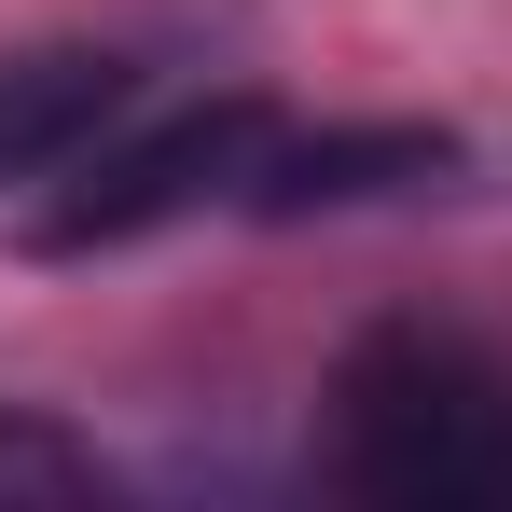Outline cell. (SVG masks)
<instances>
[{
	"label": "cell",
	"instance_id": "obj_1",
	"mask_svg": "<svg viewBox=\"0 0 512 512\" xmlns=\"http://www.w3.org/2000/svg\"><path fill=\"white\" fill-rule=\"evenodd\" d=\"M333 485L388 512H512V374L443 319H374L333 360Z\"/></svg>",
	"mask_w": 512,
	"mask_h": 512
},
{
	"label": "cell",
	"instance_id": "obj_5",
	"mask_svg": "<svg viewBox=\"0 0 512 512\" xmlns=\"http://www.w3.org/2000/svg\"><path fill=\"white\" fill-rule=\"evenodd\" d=\"M14 499H111V457H97L84 429L0 402V512H14Z\"/></svg>",
	"mask_w": 512,
	"mask_h": 512
},
{
	"label": "cell",
	"instance_id": "obj_3",
	"mask_svg": "<svg viewBox=\"0 0 512 512\" xmlns=\"http://www.w3.org/2000/svg\"><path fill=\"white\" fill-rule=\"evenodd\" d=\"M125 111H139V70L111 42H28V56H0V194L84 167Z\"/></svg>",
	"mask_w": 512,
	"mask_h": 512
},
{
	"label": "cell",
	"instance_id": "obj_4",
	"mask_svg": "<svg viewBox=\"0 0 512 512\" xmlns=\"http://www.w3.org/2000/svg\"><path fill=\"white\" fill-rule=\"evenodd\" d=\"M457 139L443 125H333V139H263L250 208L263 222H305V208H360V194H402V180H443Z\"/></svg>",
	"mask_w": 512,
	"mask_h": 512
},
{
	"label": "cell",
	"instance_id": "obj_2",
	"mask_svg": "<svg viewBox=\"0 0 512 512\" xmlns=\"http://www.w3.org/2000/svg\"><path fill=\"white\" fill-rule=\"evenodd\" d=\"M263 139H277V111L263 97H194L167 125H111L84 167H56V194L28 208V250L42 263H84V250H139V236H167L194 208H250V167Z\"/></svg>",
	"mask_w": 512,
	"mask_h": 512
}]
</instances>
